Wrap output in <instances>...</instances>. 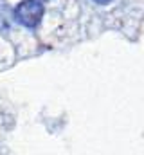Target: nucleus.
<instances>
[{
  "mask_svg": "<svg viewBox=\"0 0 144 155\" xmlns=\"http://www.w3.org/2000/svg\"><path fill=\"white\" fill-rule=\"evenodd\" d=\"M41 16H43V4L40 0H24L15 9V18L24 27H29V29L40 24Z\"/></svg>",
  "mask_w": 144,
  "mask_h": 155,
  "instance_id": "f257e3e1",
  "label": "nucleus"
},
{
  "mask_svg": "<svg viewBox=\"0 0 144 155\" xmlns=\"http://www.w3.org/2000/svg\"><path fill=\"white\" fill-rule=\"evenodd\" d=\"M40 2H41V0H40Z\"/></svg>",
  "mask_w": 144,
  "mask_h": 155,
  "instance_id": "7ed1b4c3",
  "label": "nucleus"
},
{
  "mask_svg": "<svg viewBox=\"0 0 144 155\" xmlns=\"http://www.w3.org/2000/svg\"><path fill=\"white\" fill-rule=\"evenodd\" d=\"M96 4H108V2H112V0H94Z\"/></svg>",
  "mask_w": 144,
  "mask_h": 155,
  "instance_id": "f03ea898",
  "label": "nucleus"
}]
</instances>
